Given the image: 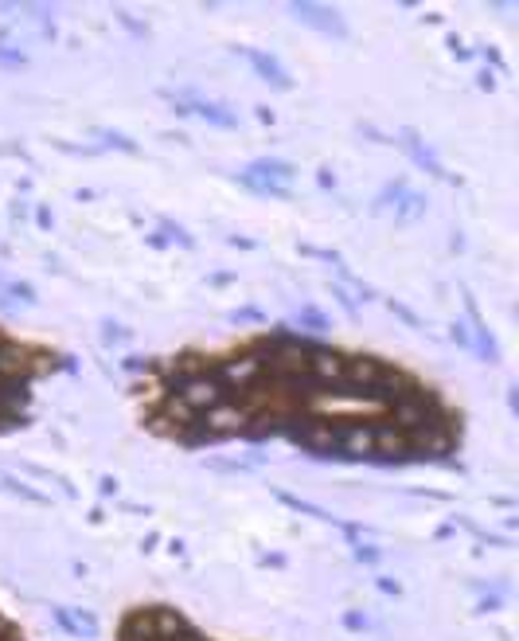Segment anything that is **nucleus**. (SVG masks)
<instances>
[{
	"instance_id": "0eeeda50",
	"label": "nucleus",
	"mask_w": 519,
	"mask_h": 641,
	"mask_svg": "<svg viewBox=\"0 0 519 641\" xmlns=\"http://www.w3.org/2000/svg\"><path fill=\"white\" fill-rule=\"evenodd\" d=\"M332 438H336V454H348V457L375 454V426L336 423V426H332Z\"/></svg>"
},
{
	"instance_id": "423d86ee",
	"label": "nucleus",
	"mask_w": 519,
	"mask_h": 641,
	"mask_svg": "<svg viewBox=\"0 0 519 641\" xmlns=\"http://www.w3.org/2000/svg\"><path fill=\"white\" fill-rule=\"evenodd\" d=\"M172 98V94H168ZM172 106H176V114H191V117H203V122H211V125H223V130H231V125H239V117H234L226 106L219 102H208V98H200V94H180V98H172Z\"/></svg>"
},
{
	"instance_id": "9d476101",
	"label": "nucleus",
	"mask_w": 519,
	"mask_h": 641,
	"mask_svg": "<svg viewBox=\"0 0 519 641\" xmlns=\"http://www.w3.org/2000/svg\"><path fill=\"white\" fill-rule=\"evenodd\" d=\"M258 376H262V360H258V356L231 360V364H223L219 372H215V380H219L223 388H226V383H231V388H234V383H239V388H246V383H254Z\"/></svg>"
},
{
	"instance_id": "f257e3e1",
	"label": "nucleus",
	"mask_w": 519,
	"mask_h": 641,
	"mask_svg": "<svg viewBox=\"0 0 519 641\" xmlns=\"http://www.w3.org/2000/svg\"><path fill=\"white\" fill-rule=\"evenodd\" d=\"M309 345L305 340H297V337H277V340H269L266 345V364L262 372H269V376H281V380H301V376H309Z\"/></svg>"
},
{
	"instance_id": "7ed1b4c3",
	"label": "nucleus",
	"mask_w": 519,
	"mask_h": 641,
	"mask_svg": "<svg viewBox=\"0 0 519 641\" xmlns=\"http://www.w3.org/2000/svg\"><path fill=\"white\" fill-rule=\"evenodd\" d=\"M340 388H363V391H387V388H398V376L387 372L379 360H352L344 364V383Z\"/></svg>"
},
{
	"instance_id": "dca6fc26",
	"label": "nucleus",
	"mask_w": 519,
	"mask_h": 641,
	"mask_svg": "<svg viewBox=\"0 0 519 641\" xmlns=\"http://www.w3.org/2000/svg\"><path fill=\"white\" fill-rule=\"evenodd\" d=\"M8 637H13V629H8V622L0 618V641H8Z\"/></svg>"
},
{
	"instance_id": "1a4fd4ad",
	"label": "nucleus",
	"mask_w": 519,
	"mask_h": 641,
	"mask_svg": "<svg viewBox=\"0 0 519 641\" xmlns=\"http://www.w3.org/2000/svg\"><path fill=\"white\" fill-rule=\"evenodd\" d=\"M398 141H403V149H406L410 157H414V165H418V168H426V173H430V176H438V180H453V176L446 173V165H441V160L430 153V145H421V137H418V133L403 130V133H398Z\"/></svg>"
},
{
	"instance_id": "f8f14e48",
	"label": "nucleus",
	"mask_w": 519,
	"mask_h": 641,
	"mask_svg": "<svg viewBox=\"0 0 519 641\" xmlns=\"http://www.w3.org/2000/svg\"><path fill=\"white\" fill-rule=\"evenodd\" d=\"M387 200H395V211H398V219H414V216H421L426 211V200L421 196H414V192H406L403 184H391L383 192V204Z\"/></svg>"
},
{
	"instance_id": "ddd939ff",
	"label": "nucleus",
	"mask_w": 519,
	"mask_h": 641,
	"mask_svg": "<svg viewBox=\"0 0 519 641\" xmlns=\"http://www.w3.org/2000/svg\"><path fill=\"white\" fill-rule=\"evenodd\" d=\"M55 618H59V622L71 629V634H86V637H94V634H98V626H94V618H86V614H79V611H63V606H59V611H55Z\"/></svg>"
},
{
	"instance_id": "2eb2a0df",
	"label": "nucleus",
	"mask_w": 519,
	"mask_h": 641,
	"mask_svg": "<svg viewBox=\"0 0 519 641\" xmlns=\"http://www.w3.org/2000/svg\"><path fill=\"white\" fill-rule=\"evenodd\" d=\"M0 63H4V67H24V56L13 47H0Z\"/></svg>"
},
{
	"instance_id": "4468645a",
	"label": "nucleus",
	"mask_w": 519,
	"mask_h": 641,
	"mask_svg": "<svg viewBox=\"0 0 519 641\" xmlns=\"http://www.w3.org/2000/svg\"><path fill=\"white\" fill-rule=\"evenodd\" d=\"M297 320H301V325H309V329H317V333H324V329H328V320H324L317 309H301Z\"/></svg>"
},
{
	"instance_id": "20e7f679",
	"label": "nucleus",
	"mask_w": 519,
	"mask_h": 641,
	"mask_svg": "<svg viewBox=\"0 0 519 641\" xmlns=\"http://www.w3.org/2000/svg\"><path fill=\"white\" fill-rule=\"evenodd\" d=\"M180 403L191 411H215L223 403V383L208 376V372H196V376L180 380Z\"/></svg>"
},
{
	"instance_id": "6e6552de",
	"label": "nucleus",
	"mask_w": 519,
	"mask_h": 641,
	"mask_svg": "<svg viewBox=\"0 0 519 641\" xmlns=\"http://www.w3.org/2000/svg\"><path fill=\"white\" fill-rule=\"evenodd\" d=\"M309 380L317 383H344V360L336 352H324V348H312L309 352Z\"/></svg>"
},
{
	"instance_id": "f03ea898",
	"label": "nucleus",
	"mask_w": 519,
	"mask_h": 641,
	"mask_svg": "<svg viewBox=\"0 0 519 641\" xmlns=\"http://www.w3.org/2000/svg\"><path fill=\"white\" fill-rule=\"evenodd\" d=\"M239 180L251 192H262V196H289V184H294V168L285 160H254L246 173H239Z\"/></svg>"
},
{
	"instance_id": "39448f33",
	"label": "nucleus",
	"mask_w": 519,
	"mask_h": 641,
	"mask_svg": "<svg viewBox=\"0 0 519 641\" xmlns=\"http://www.w3.org/2000/svg\"><path fill=\"white\" fill-rule=\"evenodd\" d=\"M289 13H294L301 24L305 28H317V31H324V36H348V24L340 20V13L336 8H324V4H312V0H294L289 4Z\"/></svg>"
},
{
	"instance_id": "9b49d317",
	"label": "nucleus",
	"mask_w": 519,
	"mask_h": 641,
	"mask_svg": "<svg viewBox=\"0 0 519 641\" xmlns=\"http://www.w3.org/2000/svg\"><path fill=\"white\" fill-rule=\"evenodd\" d=\"M246 59H251V67L262 74V79L269 82V87H277V90H289L294 87V79H289V71L281 67V63L274 56H266V51H246Z\"/></svg>"
}]
</instances>
